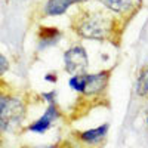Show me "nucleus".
Returning <instances> with one entry per match:
<instances>
[{
    "label": "nucleus",
    "mask_w": 148,
    "mask_h": 148,
    "mask_svg": "<svg viewBox=\"0 0 148 148\" xmlns=\"http://www.w3.org/2000/svg\"><path fill=\"white\" fill-rule=\"evenodd\" d=\"M74 31L82 39L89 40H108L114 31L113 21L108 16L101 14H90L86 15L74 22Z\"/></svg>",
    "instance_id": "obj_1"
},
{
    "label": "nucleus",
    "mask_w": 148,
    "mask_h": 148,
    "mask_svg": "<svg viewBox=\"0 0 148 148\" xmlns=\"http://www.w3.org/2000/svg\"><path fill=\"white\" fill-rule=\"evenodd\" d=\"M64 65L70 74H83L89 67V56L80 45L68 47L64 53Z\"/></svg>",
    "instance_id": "obj_2"
},
{
    "label": "nucleus",
    "mask_w": 148,
    "mask_h": 148,
    "mask_svg": "<svg viewBox=\"0 0 148 148\" xmlns=\"http://www.w3.org/2000/svg\"><path fill=\"white\" fill-rule=\"evenodd\" d=\"M25 116V105L18 98H10L2 117H0V129L2 130H12L14 127L19 126Z\"/></svg>",
    "instance_id": "obj_3"
},
{
    "label": "nucleus",
    "mask_w": 148,
    "mask_h": 148,
    "mask_svg": "<svg viewBox=\"0 0 148 148\" xmlns=\"http://www.w3.org/2000/svg\"><path fill=\"white\" fill-rule=\"evenodd\" d=\"M108 80H110V71H99L95 74H88V77H86L84 95H89V96L101 95L107 89Z\"/></svg>",
    "instance_id": "obj_4"
},
{
    "label": "nucleus",
    "mask_w": 148,
    "mask_h": 148,
    "mask_svg": "<svg viewBox=\"0 0 148 148\" xmlns=\"http://www.w3.org/2000/svg\"><path fill=\"white\" fill-rule=\"evenodd\" d=\"M58 117H59V110H58L56 104H49L46 111H45V114L39 120L33 121L31 125L28 126V130L34 132V133H43V132H46V130H49L52 127L53 121Z\"/></svg>",
    "instance_id": "obj_5"
},
{
    "label": "nucleus",
    "mask_w": 148,
    "mask_h": 148,
    "mask_svg": "<svg viewBox=\"0 0 148 148\" xmlns=\"http://www.w3.org/2000/svg\"><path fill=\"white\" fill-rule=\"evenodd\" d=\"M110 130V125L104 123V125L93 127V129H88L84 132H79L77 133V139L86 145H99L101 142L105 141L107 135Z\"/></svg>",
    "instance_id": "obj_6"
},
{
    "label": "nucleus",
    "mask_w": 148,
    "mask_h": 148,
    "mask_svg": "<svg viewBox=\"0 0 148 148\" xmlns=\"http://www.w3.org/2000/svg\"><path fill=\"white\" fill-rule=\"evenodd\" d=\"M82 2H86V0H47L43 10L49 16H58L65 14L71 5L82 3Z\"/></svg>",
    "instance_id": "obj_7"
},
{
    "label": "nucleus",
    "mask_w": 148,
    "mask_h": 148,
    "mask_svg": "<svg viewBox=\"0 0 148 148\" xmlns=\"http://www.w3.org/2000/svg\"><path fill=\"white\" fill-rule=\"evenodd\" d=\"M37 37H39V47L45 49L56 45V42L61 39V31L55 27H40Z\"/></svg>",
    "instance_id": "obj_8"
},
{
    "label": "nucleus",
    "mask_w": 148,
    "mask_h": 148,
    "mask_svg": "<svg viewBox=\"0 0 148 148\" xmlns=\"http://www.w3.org/2000/svg\"><path fill=\"white\" fill-rule=\"evenodd\" d=\"M99 2L108 10L114 12V14H120V15H125L133 9L132 0H99Z\"/></svg>",
    "instance_id": "obj_9"
},
{
    "label": "nucleus",
    "mask_w": 148,
    "mask_h": 148,
    "mask_svg": "<svg viewBox=\"0 0 148 148\" xmlns=\"http://www.w3.org/2000/svg\"><path fill=\"white\" fill-rule=\"evenodd\" d=\"M86 77L88 74L83 73V74H73L68 80V84L73 90H76L79 93H84V88H86Z\"/></svg>",
    "instance_id": "obj_10"
},
{
    "label": "nucleus",
    "mask_w": 148,
    "mask_h": 148,
    "mask_svg": "<svg viewBox=\"0 0 148 148\" xmlns=\"http://www.w3.org/2000/svg\"><path fill=\"white\" fill-rule=\"evenodd\" d=\"M136 93L138 96H147L148 95V68H144L136 80Z\"/></svg>",
    "instance_id": "obj_11"
},
{
    "label": "nucleus",
    "mask_w": 148,
    "mask_h": 148,
    "mask_svg": "<svg viewBox=\"0 0 148 148\" xmlns=\"http://www.w3.org/2000/svg\"><path fill=\"white\" fill-rule=\"evenodd\" d=\"M9 70V61L6 59V56L3 53H0V77Z\"/></svg>",
    "instance_id": "obj_12"
},
{
    "label": "nucleus",
    "mask_w": 148,
    "mask_h": 148,
    "mask_svg": "<svg viewBox=\"0 0 148 148\" xmlns=\"http://www.w3.org/2000/svg\"><path fill=\"white\" fill-rule=\"evenodd\" d=\"M9 99H10V96H8V95L3 93V92H0V117H2V114H3V111H5V108H6Z\"/></svg>",
    "instance_id": "obj_13"
},
{
    "label": "nucleus",
    "mask_w": 148,
    "mask_h": 148,
    "mask_svg": "<svg viewBox=\"0 0 148 148\" xmlns=\"http://www.w3.org/2000/svg\"><path fill=\"white\" fill-rule=\"evenodd\" d=\"M43 96L47 99L49 104H55V92H49V93H43Z\"/></svg>",
    "instance_id": "obj_14"
},
{
    "label": "nucleus",
    "mask_w": 148,
    "mask_h": 148,
    "mask_svg": "<svg viewBox=\"0 0 148 148\" xmlns=\"http://www.w3.org/2000/svg\"><path fill=\"white\" fill-rule=\"evenodd\" d=\"M55 76H52V74H47V76H46V80H51V82H55L56 79H53Z\"/></svg>",
    "instance_id": "obj_15"
},
{
    "label": "nucleus",
    "mask_w": 148,
    "mask_h": 148,
    "mask_svg": "<svg viewBox=\"0 0 148 148\" xmlns=\"http://www.w3.org/2000/svg\"><path fill=\"white\" fill-rule=\"evenodd\" d=\"M21 148H28V147H21Z\"/></svg>",
    "instance_id": "obj_16"
},
{
    "label": "nucleus",
    "mask_w": 148,
    "mask_h": 148,
    "mask_svg": "<svg viewBox=\"0 0 148 148\" xmlns=\"http://www.w3.org/2000/svg\"><path fill=\"white\" fill-rule=\"evenodd\" d=\"M147 123H148V119H147Z\"/></svg>",
    "instance_id": "obj_17"
}]
</instances>
